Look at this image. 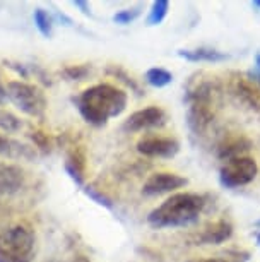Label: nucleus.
I'll list each match as a JSON object with an SVG mask.
<instances>
[{
    "mask_svg": "<svg viewBox=\"0 0 260 262\" xmlns=\"http://www.w3.org/2000/svg\"><path fill=\"white\" fill-rule=\"evenodd\" d=\"M178 57L185 58L188 62H209V63L224 62L229 58V55H226L224 52H219L216 48H209V47L183 48V50H178Z\"/></svg>",
    "mask_w": 260,
    "mask_h": 262,
    "instance_id": "obj_15",
    "label": "nucleus"
},
{
    "mask_svg": "<svg viewBox=\"0 0 260 262\" xmlns=\"http://www.w3.org/2000/svg\"><path fill=\"white\" fill-rule=\"evenodd\" d=\"M31 139L33 142L36 144L40 149H43L45 152H48L52 149V139H50V136L45 134V132H41V130H33L31 132Z\"/></svg>",
    "mask_w": 260,
    "mask_h": 262,
    "instance_id": "obj_25",
    "label": "nucleus"
},
{
    "mask_svg": "<svg viewBox=\"0 0 260 262\" xmlns=\"http://www.w3.org/2000/svg\"><path fill=\"white\" fill-rule=\"evenodd\" d=\"M257 242H258V245H260V231L257 233Z\"/></svg>",
    "mask_w": 260,
    "mask_h": 262,
    "instance_id": "obj_32",
    "label": "nucleus"
},
{
    "mask_svg": "<svg viewBox=\"0 0 260 262\" xmlns=\"http://www.w3.org/2000/svg\"><path fill=\"white\" fill-rule=\"evenodd\" d=\"M252 149V141L240 132H228L216 144V156L223 161H231L234 158L245 156V152Z\"/></svg>",
    "mask_w": 260,
    "mask_h": 262,
    "instance_id": "obj_11",
    "label": "nucleus"
},
{
    "mask_svg": "<svg viewBox=\"0 0 260 262\" xmlns=\"http://www.w3.org/2000/svg\"><path fill=\"white\" fill-rule=\"evenodd\" d=\"M22 127V122L14 115V113L7 112V110H0V128L4 132H9V134H14L19 128Z\"/></svg>",
    "mask_w": 260,
    "mask_h": 262,
    "instance_id": "obj_21",
    "label": "nucleus"
},
{
    "mask_svg": "<svg viewBox=\"0 0 260 262\" xmlns=\"http://www.w3.org/2000/svg\"><path fill=\"white\" fill-rule=\"evenodd\" d=\"M72 4H74L76 7L82 9V12H84L86 16H89V14H91V11H89V4L84 2V0H76V2H72Z\"/></svg>",
    "mask_w": 260,
    "mask_h": 262,
    "instance_id": "obj_27",
    "label": "nucleus"
},
{
    "mask_svg": "<svg viewBox=\"0 0 260 262\" xmlns=\"http://www.w3.org/2000/svg\"><path fill=\"white\" fill-rule=\"evenodd\" d=\"M233 235V225L228 220H216L209 221L207 225L202 226L197 233L192 236L194 245H218L231 238Z\"/></svg>",
    "mask_w": 260,
    "mask_h": 262,
    "instance_id": "obj_12",
    "label": "nucleus"
},
{
    "mask_svg": "<svg viewBox=\"0 0 260 262\" xmlns=\"http://www.w3.org/2000/svg\"><path fill=\"white\" fill-rule=\"evenodd\" d=\"M0 156H7V158H33L34 151H31V147L26 144H21L19 141H14L11 137L0 134Z\"/></svg>",
    "mask_w": 260,
    "mask_h": 262,
    "instance_id": "obj_16",
    "label": "nucleus"
},
{
    "mask_svg": "<svg viewBox=\"0 0 260 262\" xmlns=\"http://www.w3.org/2000/svg\"><path fill=\"white\" fill-rule=\"evenodd\" d=\"M127 93L108 82L94 84L76 98L77 110L82 118L94 127L106 125L110 118L122 115L127 108Z\"/></svg>",
    "mask_w": 260,
    "mask_h": 262,
    "instance_id": "obj_1",
    "label": "nucleus"
},
{
    "mask_svg": "<svg viewBox=\"0 0 260 262\" xmlns=\"http://www.w3.org/2000/svg\"><path fill=\"white\" fill-rule=\"evenodd\" d=\"M207 199L195 192H176L149 212L147 223L153 228H180L199 220Z\"/></svg>",
    "mask_w": 260,
    "mask_h": 262,
    "instance_id": "obj_2",
    "label": "nucleus"
},
{
    "mask_svg": "<svg viewBox=\"0 0 260 262\" xmlns=\"http://www.w3.org/2000/svg\"><path fill=\"white\" fill-rule=\"evenodd\" d=\"M26 182V173L14 163L0 161V197L12 195L22 189Z\"/></svg>",
    "mask_w": 260,
    "mask_h": 262,
    "instance_id": "obj_13",
    "label": "nucleus"
},
{
    "mask_svg": "<svg viewBox=\"0 0 260 262\" xmlns=\"http://www.w3.org/2000/svg\"><path fill=\"white\" fill-rule=\"evenodd\" d=\"M91 67L87 66H68L63 69V74L70 79V81H81V79H84L87 74H89Z\"/></svg>",
    "mask_w": 260,
    "mask_h": 262,
    "instance_id": "obj_24",
    "label": "nucleus"
},
{
    "mask_svg": "<svg viewBox=\"0 0 260 262\" xmlns=\"http://www.w3.org/2000/svg\"><path fill=\"white\" fill-rule=\"evenodd\" d=\"M33 19H34V24H36L38 31L45 38H50L53 33V21H52L50 14H48L45 9H36L33 14Z\"/></svg>",
    "mask_w": 260,
    "mask_h": 262,
    "instance_id": "obj_19",
    "label": "nucleus"
},
{
    "mask_svg": "<svg viewBox=\"0 0 260 262\" xmlns=\"http://www.w3.org/2000/svg\"><path fill=\"white\" fill-rule=\"evenodd\" d=\"M86 149L82 146H72L65 158V170L70 179L79 187H84L86 182Z\"/></svg>",
    "mask_w": 260,
    "mask_h": 262,
    "instance_id": "obj_14",
    "label": "nucleus"
},
{
    "mask_svg": "<svg viewBox=\"0 0 260 262\" xmlns=\"http://www.w3.org/2000/svg\"><path fill=\"white\" fill-rule=\"evenodd\" d=\"M9 100L7 98V91H6V86H4L2 84V81H0V105H2V103H6Z\"/></svg>",
    "mask_w": 260,
    "mask_h": 262,
    "instance_id": "obj_29",
    "label": "nucleus"
},
{
    "mask_svg": "<svg viewBox=\"0 0 260 262\" xmlns=\"http://www.w3.org/2000/svg\"><path fill=\"white\" fill-rule=\"evenodd\" d=\"M164 123H166V113L163 108L147 106L132 113L124 122L122 128L125 132H142V130H149V128L163 127Z\"/></svg>",
    "mask_w": 260,
    "mask_h": 262,
    "instance_id": "obj_9",
    "label": "nucleus"
},
{
    "mask_svg": "<svg viewBox=\"0 0 260 262\" xmlns=\"http://www.w3.org/2000/svg\"><path fill=\"white\" fill-rule=\"evenodd\" d=\"M253 6L260 9V0H255V2H253Z\"/></svg>",
    "mask_w": 260,
    "mask_h": 262,
    "instance_id": "obj_31",
    "label": "nucleus"
},
{
    "mask_svg": "<svg viewBox=\"0 0 260 262\" xmlns=\"http://www.w3.org/2000/svg\"><path fill=\"white\" fill-rule=\"evenodd\" d=\"M7 98L26 115L33 118H43L46 112V96L36 84L24 81H11L6 86Z\"/></svg>",
    "mask_w": 260,
    "mask_h": 262,
    "instance_id": "obj_5",
    "label": "nucleus"
},
{
    "mask_svg": "<svg viewBox=\"0 0 260 262\" xmlns=\"http://www.w3.org/2000/svg\"><path fill=\"white\" fill-rule=\"evenodd\" d=\"M228 88L240 103H243L250 110L260 113V88L248 76L233 72L229 76Z\"/></svg>",
    "mask_w": 260,
    "mask_h": 262,
    "instance_id": "obj_8",
    "label": "nucleus"
},
{
    "mask_svg": "<svg viewBox=\"0 0 260 262\" xmlns=\"http://www.w3.org/2000/svg\"><path fill=\"white\" fill-rule=\"evenodd\" d=\"M106 72L110 74V76H113L115 79H120L122 82L125 84V86H129L132 91H135L137 95H142V90H140V86L137 84V81L132 76H129L127 74L125 69H122L120 66H110L106 69Z\"/></svg>",
    "mask_w": 260,
    "mask_h": 262,
    "instance_id": "obj_20",
    "label": "nucleus"
},
{
    "mask_svg": "<svg viewBox=\"0 0 260 262\" xmlns=\"http://www.w3.org/2000/svg\"><path fill=\"white\" fill-rule=\"evenodd\" d=\"M257 173V161L250 156H242L224 163L219 171V180L228 189H234V187H243L248 185L250 182H253Z\"/></svg>",
    "mask_w": 260,
    "mask_h": 262,
    "instance_id": "obj_6",
    "label": "nucleus"
},
{
    "mask_svg": "<svg viewBox=\"0 0 260 262\" xmlns=\"http://www.w3.org/2000/svg\"><path fill=\"white\" fill-rule=\"evenodd\" d=\"M86 194L89 195L94 202H98L100 206L106 207V209H113V202H111L110 197H108L106 194H103L101 190H98L96 187H92V185L86 187Z\"/></svg>",
    "mask_w": 260,
    "mask_h": 262,
    "instance_id": "obj_23",
    "label": "nucleus"
},
{
    "mask_svg": "<svg viewBox=\"0 0 260 262\" xmlns=\"http://www.w3.org/2000/svg\"><path fill=\"white\" fill-rule=\"evenodd\" d=\"M170 11V2L166 0H156L149 11V16H147V26H158L164 21V17L168 16Z\"/></svg>",
    "mask_w": 260,
    "mask_h": 262,
    "instance_id": "obj_18",
    "label": "nucleus"
},
{
    "mask_svg": "<svg viewBox=\"0 0 260 262\" xmlns=\"http://www.w3.org/2000/svg\"><path fill=\"white\" fill-rule=\"evenodd\" d=\"M219 84L216 79H192L187 86L185 101L188 103L187 122L194 134H204L214 122L219 108Z\"/></svg>",
    "mask_w": 260,
    "mask_h": 262,
    "instance_id": "obj_3",
    "label": "nucleus"
},
{
    "mask_svg": "<svg viewBox=\"0 0 260 262\" xmlns=\"http://www.w3.org/2000/svg\"><path fill=\"white\" fill-rule=\"evenodd\" d=\"M188 184L187 179L176 175V173H168V171H158L153 173L149 179L146 180L144 187H142V194L147 197H154V195H163L175 192L176 189H181Z\"/></svg>",
    "mask_w": 260,
    "mask_h": 262,
    "instance_id": "obj_10",
    "label": "nucleus"
},
{
    "mask_svg": "<svg viewBox=\"0 0 260 262\" xmlns=\"http://www.w3.org/2000/svg\"><path fill=\"white\" fill-rule=\"evenodd\" d=\"M247 76H248L250 79H252V81L260 88V71H252V72H248Z\"/></svg>",
    "mask_w": 260,
    "mask_h": 262,
    "instance_id": "obj_28",
    "label": "nucleus"
},
{
    "mask_svg": "<svg viewBox=\"0 0 260 262\" xmlns=\"http://www.w3.org/2000/svg\"><path fill=\"white\" fill-rule=\"evenodd\" d=\"M135 149L146 158H173L180 151V144L175 137L147 134L137 141Z\"/></svg>",
    "mask_w": 260,
    "mask_h": 262,
    "instance_id": "obj_7",
    "label": "nucleus"
},
{
    "mask_svg": "<svg viewBox=\"0 0 260 262\" xmlns=\"http://www.w3.org/2000/svg\"><path fill=\"white\" fill-rule=\"evenodd\" d=\"M255 66H257V69L260 71V53H257V57H255Z\"/></svg>",
    "mask_w": 260,
    "mask_h": 262,
    "instance_id": "obj_30",
    "label": "nucleus"
},
{
    "mask_svg": "<svg viewBox=\"0 0 260 262\" xmlns=\"http://www.w3.org/2000/svg\"><path fill=\"white\" fill-rule=\"evenodd\" d=\"M34 233L26 225H12L0 231V262H31Z\"/></svg>",
    "mask_w": 260,
    "mask_h": 262,
    "instance_id": "obj_4",
    "label": "nucleus"
},
{
    "mask_svg": "<svg viewBox=\"0 0 260 262\" xmlns=\"http://www.w3.org/2000/svg\"><path fill=\"white\" fill-rule=\"evenodd\" d=\"M173 81V74L163 67H153L146 72V82L153 88H164Z\"/></svg>",
    "mask_w": 260,
    "mask_h": 262,
    "instance_id": "obj_17",
    "label": "nucleus"
},
{
    "mask_svg": "<svg viewBox=\"0 0 260 262\" xmlns=\"http://www.w3.org/2000/svg\"><path fill=\"white\" fill-rule=\"evenodd\" d=\"M240 255L234 257H207V259H192L187 262H242L238 259Z\"/></svg>",
    "mask_w": 260,
    "mask_h": 262,
    "instance_id": "obj_26",
    "label": "nucleus"
},
{
    "mask_svg": "<svg viewBox=\"0 0 260 262\" xmlns=\"http://www.w3.org/2000/svg\"><path fill=\"white\" fill-rule=\"evenodd\" d=\"M142 9L140 7H134V9H124V11L116 12L113 16V23L122 24V26H127V24L134 23L137 17L140 16Z\"/></svg>",
    "mask_w": 260,
    "mask_h": 262,
    "instance_id": "obj_22",
    "label": "nucleus"
}]
</instances>
